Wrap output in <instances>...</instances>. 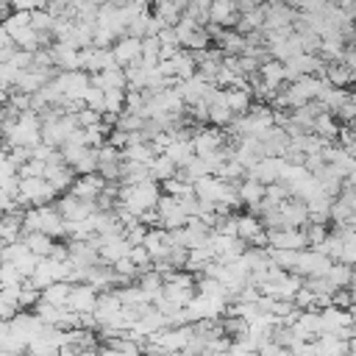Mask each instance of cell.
<instances>
[{"label": "cell", "mask_w": 356, "mask_h": 356, "mask_svg": "<svg viewBox=\"0 0 356 356\" xmlns=\"http://www.w3.org/2000/svg\"><path fill=\"white\" fill-rule=\"evenodd\" d=\"M147 170H150L153 178H164V181H170L172 172H175V164H172L167 156H156V159L147 164Z\"/></svg>", "instance_id": "30bf717a"}, {"label": "cell", "mask_w": 356, "mask_h": 356, "mask_svg": "<svg viewBox=\"0 0 356 356\" xmlns=\"http://www.w3.org/2000/svg\"><path fill=\"white\" fill-rule=\"evenodd\" d=\"M225 103H228L231 111H245L248 103H250V97H248L245 89H231V92H225Z\"/></svg>", "instance_id": "5bb4252c"}, {"label": "cell", "mask_w": 356, "mask_h": 356, "mask_svg": "<svg viewBox=\"0 0 356 356\" xmlns=\"http://www.w3.org/2000/svg\"><path fill=\"white\" fill-rule=\"evenodd\" d=\"M22 245H25L36 259H47L56 242H53V236L42 234V231H25V234H22Z\"/></svg>", "instance_id": "8992f818"}, {"label": "cell", "mask_w": 356, "mask_h": 356, "mask_svg": "<svg viewBox=\"0 0 356 356\" xmlns=\"http://www.w3.org/2000/svg\"><path fill=\"white\" fill-rule=\"evenodd\" d=\"M139 50H142V44H139L136 39H122V42L114 44L111 56H114L117 64H134V61L139 58Z\"/></svg>", "instance_id": "9c48e42d"}, {"label": "cell", "mask_w": 356, "mask_h": 356, "mask_svg": "<svg viewBox=\"0 0 356 356\" xmlns=\"http://www.w3.org/2000/svg\"><path fill=\"white\" fill-rule=\"evenodd\" d=\"M53 22H56L53 11H44V8H36V11H31V28H33L36 33L53 31Z\"/></svg>", "instance_id": "7c38bea8"}, {"label": "cell", "mask_w": 356, "mask_h": 356, "mask_svg": "<svg viewBox=\"0 0 356 356\" xmlns=\"http://www.w3.org/2000/svg\"><path fill=\"white\" fill-rule=\"evenodd\" d=\"M8 14H11V6H8V0H0V22H3Z\"/></svg>", "instance_id": "d6986e66"}, {"label": "cell", "mask_w": 356, "mask_h": 356, "mask_svg": "<svg viewBox=\"0 0 356 356\" xmlns=\"http://www.w3.org/2000/svg\"><path fill=\"white\" fill-rule=\"evenodd\" d=\"M78 47H72L70 42H56L50 44V58H53V67H64V70H78L81 67V58H78Z\"/></svg>", "instance_id": "5b68a950"}, {"label": "cell", "mask_w": 356, "mask_h": 356, "mask_svg": "<svg viewBox=\"0 0 356 356\" xmlns=\"http://www.w3.org/2000/svg\"><path fill=\"white\" fill-rule=\"evenodd\" d=\"M22 228L25 231H42L47 236H64L67 234V222L58 214L56 206H31L22 211Z\"/></svg>", "instance_id": "6da1fadb"}, {"label": "cell", "mask_w": 356, "mask_h": 356, "mask_svg": "<svg viewBox=\"0 0 356 356\" xmlns=\"http://www.w3.org/2000/svg\"><path fill=\"white\" fill-rule=\"evenodd\" d=\"M8 6H11V11H36V8H42L44 6V0H8Z\"/></svg>", "instance_id": "2e32d148"}, {"label": "cell", "mask_w": 356, "mask_h": 356, "mask_svg": "<svg viewBox=\"0 0 356 356\" xmlns=\"http://www.w3.org/2000/svg\"><path fill=\"white\" fill-rule=\"evenodd\" d=\"M267 239H270V245H275L278 250H298V248L303 245V234H298V231H289V228L273 231Z\"/></svg>", "instance_id": "52a82bcc"}, {"label": "cell", "mask_w": 356, "mask_h": 356, "mask_svg": "<svg viewBox=\"0 0 356 356\" xmlns=\"http://www.w3.org/2000/svg\"><path fill=\"white\" fill-rule=\"evenodd\" d=\"M211 17H214L217 22H220V19H231V0H214Z\"/></svg>", "instance_id": "9a60e30c"}, {"label": "cell", "mask_w": 356, "mask_h": 356, "mask_svg": "<svg viewBox=\"0 0 356 356\" xmlns=\"http://www.w3.org/2000/svg\"><path fill=\"white\" fill-rule=\"evenodd\" d=\"M6 100H8V92H6V89H3V86H0V106H3V103H6Z\"/></svg>", "instance_id": "ffe728a7"}, {"label": "cell", "mask_w": 356, "mask_h": 356, "mask_svg": "<svg viewBox=\"0 0 356 356\" xmlns=\"http://www.w3.org/2000/svg\"><path fill=\"white\" fill-rule=\"evenodd\" d=\"M122 103H125L122 89H108V92H103V111L117 114V111H122Z\"/></svg>", "instance_id": "4fadbf2b"}, {"label": "cell", "mask_w": 356, "mask_h": 356, "mask_svg": "<svg viewBox=\"0 0 356 356\" xmlns=\"http://www.w3.org/2000/svg\"><path fill=\"white\" fill-rule=\"evenodd\" d=\"M239 197H242L245 203H259V200H264V186H261V181L248 178V181L242 184V189H239Z\"/></svg>", "instance_id": "8fae6325"}, {"label": "cell", "mask_w": 356, "mask_h": 356, "mask_svg": "<svg viewBox=\"0 0 356 356\" xmlns=\"http://www.w3.org/2000/svg\"><path fill=\"white\" fill-rule=\"evenodd\" d=\"M100 192H103V178L100 175H95V172H89V175H81V178H75L72 181V186H70V195H75V197H81V200H97L100 197Z\"/></svg>", "instance_id": "277c9868"}, {"label": "cell", "mask_w": 356, "mask_h": 356, "mask_svg": "<svg viewBox=\"0 0 356 356\" xmlns=\"http://www.w3.org/2000/svg\"><path fill=\"white\" fill-rule=\"evenodd\" d=\"M22 234H25V228H22V211L11 209V211L0 214V248L19 242Z\"/></svg>", "instance_id": "3957f363"}, {"label": "cell", "mask_w": 356, "mask_h": 356, "mask_svg": "<svg viewBox=\"0 0 356 356\" xmlns=\"http://www.w3.org/2000/svg\"><path fill=\"white\" fill-rule=\"evenodd\" d=\"M11 209H17V206H14V197L0 189V214H6V211H11Z\"/></svg>", "instance_id": "e0dca14e"}, {"label": "cell", "mask_w": 356, "mask_h": 356, "mask_svg": "<svg viewBox=\"0 0 356 356\" xmlns=\"http://www.w3.org/2000/svg\"><path fill=\"white\" fill-rule=\"evenodd\" d=\"M70 286H72V284H67V281H56V284H50V286H44V289L39 292V300H44V303H50V306H67Z\"/></svg>", "instance_id": "ba28073f"}, {"label": "cell", "mask_w": 356, "mask_h": 356, "mask_svg": "<svg viewBox=\"0 0 356 356\" xmlns=\"http://www.w3.org/2000/svg\"><path fill=\"white\" fill-rule=\"evenodd\" d=\"M97 303V289L89 284H72L70 286V298H67V309L75 314H92Z\"/></svg>", "instance_id": "7a4b0ae2"}, {"label": "cell", "mask_w": 356, "mask_h": 356, "mask_svg": "<svg viewBox=\"0 0 356 356\" xmlns=\"http://www.w3.org/2000/svg\"><path fill=\"white\" fill-rule=\"evenodd\" d=\"M8 44H14V42H11L8 31H6V28H3V22H0V47H8Z\"/></svg>", "instance_id": "ac0fdd59"}]
</instances>
